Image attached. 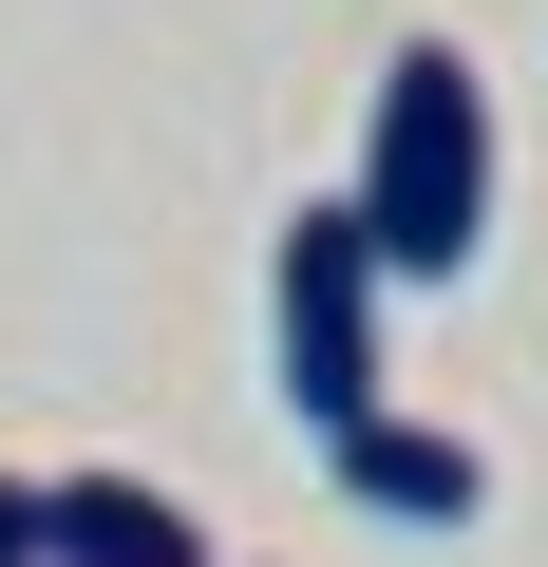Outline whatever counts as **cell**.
Masks as SVG:
<instances>
[{
    "label": "cell",
    "instance_id": "cell-3",
    "mask_svg": "<svg viewBox=\"0 0 548 567\" xmlns=\"http://www.w3.org/2000/svg\"><path fill=\"white\" fill-rule=\"evenodd\" d=\"M322 473H341V511H397V529H473L492 511V454L473 435H435V416H360V435H322Z\"/></svg>",
    "mask_w": 548,
    "mask_h": 567
},
{
    "label": "cell",
    "instance_id": "cell-1",
    "mask_svg": "<svg viewBox=\"0 0 548 567\" xmlns=\"http://www.w3.org/2000/svg\"><path fill=\"white\" fill-rule=\"evenodd\" d=\"M360 246H379V284H454L473 246H492V76L454 58V39H397V76H379V114H360Z\"/></svg>",
    "mask_w": 548,
    "mask_h": 567
},
{
    "label": "cell",
    "instance_id": "cell-5",
    "mask_svg": "<svg viewBox=\"0 0 548 567\" xmlns=\"http://www.w3.org/2000/svg\"><path fill=\"white\" fill-rule=\"evenodd\" d=\"M0 567H58L39 548V473H0Z\"/></svg>",
    "mask_w": 548,
    "mask_h": 567
},
{
    "label": "cell",
    "instance_id": "cell-2",
    "mask_svg": "<svg viewBox=\"0 0 548 567\" xmlns=\"http://www.w3.org/2000/svg\"><path fill=\"white\" fill-rule=\"evenodd\" d=\"M265 341H285V416L303 435H360L379 416V246L360 208H285V265H265Z\"/></svg>",
    "mask_w": 548,
    "mask_h": 567
},
{
    "label": "cell",
    "instance_id": "cell-4",
    "mask_svg": "<svg viewBox=\"0 0 548 567\" xmlns=\"http://www.w3.org/2000/svg\"><path fill=\"white\" fill-rule=\"evenodd\" d=\"M39 548L58 567H208L189 492H152V473H39Z\"/></svg>",
    "mask_w": 548,
    "mask_h": 567
}]
</instances>
